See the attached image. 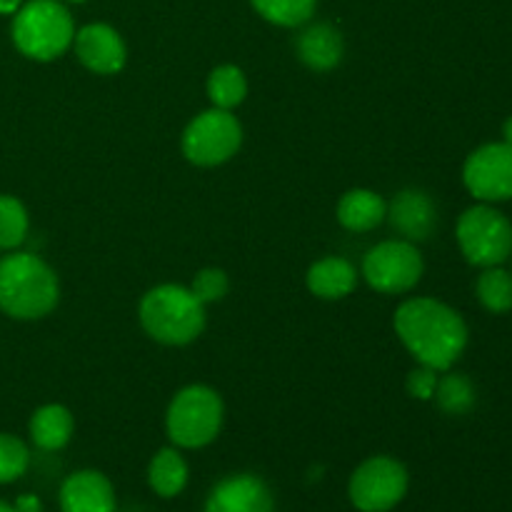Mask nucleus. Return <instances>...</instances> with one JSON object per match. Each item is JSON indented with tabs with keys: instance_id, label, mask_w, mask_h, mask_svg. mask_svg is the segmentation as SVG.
I'll return each instance as SVG.
<instances>
[{
	"instance_id": "obj_1",
	"label": "nucleus",
	"mask_w": 512,
	"mask_h": 512,
	"mask_svg": "<svg viewBox=\"0 0 512 512\" xmlns=\"http://www.w3.org/2000/svg\"><path fill=\"white\" fill-rule=\"evenodd\" d=\"M395 333L418 365L445 373L468 348V323L448 303L435 298H410L395 310Z\"/></svg>"
},
{
	"instance_id": "obj_2",
	"label": "nucleus",
	"mask_w": 512,
	"mask_h": 512,
	"mask_svg": "<svg viewBox=\"0 0 512 512\" xmlns=\"http://www.w3.org/2000/svg\"><path fill=\"white\" fill-rule=\"evenodd\" d=\"M60 280L35 253H10L0 260V310L13 320H40L55 310Z\"/></svg>"
},
{
	"instance_id": "obj_3",
	"label": "nucleus",
	"mask_w": 512,
	"mask_h": 512,
	"mask_svg": "<svg viewBox=\"0 0 512 512\" xmlns=\"http://www.w3.org/2000/svg\"><path fill=\"white\" fill-rule=\"evenodd\" d=\"M140 325L160 345L183 348L203 335L205 305L185 285H155L143 295L138 308Z\"/></svg>"
},
{
	"instance_id": "obj_4",
	"label": "nucleus",
	"mask_w": 512,
	"mask_h": 512,
	"mask_svg": "<svg viewBox=\"0 0 512 512\" xmlns=\"http://www.w3.org/2000/svg\"><path fill=\"white\" fill-rule=\"evenodd\" d=\"M10 35L20 55L50 63L73 48L75 20L63 0H28L13 13Z\"/></svg>"
},
{
	"instance_id": "obj_5",
	"label": "nucleus",
	"mask_w": 512,
	"mask_h": 512,
	"mask_svg": "<svg viewBox=\"0 0 512 512\" xmlns=\"http://www.w3.org/2000/svg\"><path fill=\"white\" fill-rule=\"evenodd\" d=\"M225 420V405L218 390L208 385H188L170 400L165 430L175 448L198 450L213 443Z\"/></svg>"
},
{
	"instance_id": "obj_6",
	"label": "nucleus",
	"mask_w": 512,
	"mask_h": 512,
	"mask_svg": "<svg viewBox=\"0 0 512 512\" xmlns=\"http://www.w3.org/2000/svg\"><path fill=\"white\" fill-rule=\"evenodd\" d=\"M455 240L470 265L493 268L512 255V223L490 203H478L458 218Z\"/></svg>"
},
{
	"instance_id": "obj_7",
	"label": "nucleus",
	"mask_w": 512,
	"mask_h": 512,
	"mask_svg": "<svg viewBox=\"0 0 512 512\" xmlns=\"http://www.w3.org/2000/svg\"><path fill=\"white\" fill-rule=\"evenodd\" d=\"M240 145H243V125L230 110L220 108L195 115L180 138L185 160L198 168H218L228 163Z\"/></svg>"
},
{
	"instance_id": "obj_8",
	"label": "nucleus",
	"mask_w": 512,
	"mask_h": 512,
	"mask_svg": "<svg viewBox=\"0 0 512 512\" xmlns=\"http://www.w3.org/2000/svg\"><path fill=\"white\" fill-rule=\"evenodd\" d=\"M410 488V475L400 460L373 455L350 475L348 498L360 512H390L403 503Z\"/></svg>"
},
{
	"instance_id": "obj_9",
	"label": "nucleus",
	"mask_w": 512,
	"mask_h": 512,
	"mask_svg": "<svg viewBox=\"0 0 512 512\" xmlns=\"http://www.w3.org/2000/svg\"><path fill=\"white\" fill-rule=\"evenodd\" d=\"M360 273L375 293L403 295L420 283L425 263L418 245L410 240H383L365 253Z\"/></svg>"
},
{
	"instance_id": "obj_10",
	"label": "nucleus",
	"mask_w": 512,
	"mask_h": 512,
	"mask_svg": "<svg viewBox=\"0 0 512 512\" xmlns=\"http://www.w3.org/2000/svg\"><path fill=\"white\" fill-rule=\"evenodd\" d=\"M463 183L480 203L512 200V145L500 140L475 148L463 165Z\"/></svg>"
},
{
	"instance_id": "obj_11",
	"label": "nucleus",
	"mask_w": 512,
	"mask_h": 512,
	"mask_svg": "<svg viewBox=\"0 0 512 512\" xmlns=\"http://www.w3.org/2000/svg\"><path fill=\"white\" fill-rule=\"evenodd\" d=\"M73 48L83 68H88L95 75L120 73L125 68V60H128L123 35L108 23H88L75 30Z\"/></svg>"
},
{
	"instance_id": "obj_12",
	"label": "nucleus",
	"mask_w": 512,
	"mask_h": 512,
	"mask_svg": "<svg viewBox=\"0 0 512 512\" xmlns=\"http://www.w3.org/2000/svg\"><path fill=\"white\" fill-rule=\"evenodd\" d=\"M203 512H275L273 490L253 473L228 475L210 490Z\"/></svg>"
},
{
	"instance_id": "obj_13",
	"label": "nucleus",
	"mask_w": 512,
	"mask_h": 512,
	"mask_svg": "<svg viewBox=\"0 0 512 512\" xmlns=\"http://www.w3.org/2000/svg\"><path fill=\"white\" fill-rule=\"evenodd\" d=\"M385 220H390L393 230H398L403 240L420 243L438 228V208L425 190L405 188L388 203Z\"/></svg>"
},
{
	"instance_id": "obj_14",
	"label": "nucleus",
	"mask_w": 512,
	"mask_h": 512,
	"mask_svg": "<svg viewBox=\"0 0 512 512\" xmlns=\"http://www.w3.org/2000/svg\"><path fill=\"white\" fill-rule=\"evenodd\" d=\"M63 512H115V488L100 470H75L63 480L58 493Z\"/></svg>"
},
{
	"instance_id": "obj_15",
	"label": "nucleus",
	"mask_w": 512,
	"mask_h": 512,
	"mask_svg": "<svg viewBox=\"0 0 512 512\" xmlns=\"http://www.w3.org/2000/svg\"><path fill=\"white\" fill-rule=\"evenodd\" d=\"M298 58L305 68L315 73H328L338 68L345 55V40L340 30L330 23H310L305 25L303 33L298 35Z\"/></svg>"
},
{
	"instance_id": "obj_16",
	"label": "nucleus",
	"mask_w": 512,
	"mask_h": 512,
	"mask_svg": "<svg viewBox=\"0 0 512 512\" xmlns=\"http://www.w3.org/2000/svg\"><path fill=\"white\" fill-rule=\"evenodd\" d=\"M305 285L320 300H343L358 285V270L348 258L328 255V258H320L310 265Z\"/></svg>"
},
{
	"instance_id": "obj_17",
	"label": "nucleus",
	"mask_w": 512,
	"mask_h": 512,
	"mask_svg": "<svg viewBox=\"0 0 512 512\" xmlns=\"http://www.w3.org/2000/svg\"><path fill=\"white\" fill-rule=\"evenodd\" d=\"M28 433L35 448L45 450V453H55V450H63L73 438L75 418L65 405H43V408L30 415Z\"/></svg>"
},
{
	"instance_id": "obj_18",
	"label": "nucleus",
	"mask_w": 512,
	"mask_h": 512,
	"mask_svg": "<svg viewBox=\"0 0 512 512\" xmlns=\"http://www.w3.org/2000/svg\"><path fill=\"white\" fill-rule=\"evenodd\" d=\"M388 215V203L375 190L353 188L338 200V223L350 233H370Z\"/></svg>"
},
{
	"instance_id": "obj_19",
	"label": "nucleus",
	"mask_w": 512,
	"mask_h": 512,
	"mask_svg": "<svg viewBox=\"0 0 512 512\" xmlns=\"http://www.w3.org/2000/svg\"><path fill=\"white\" fill-rule=\"evenodd\" d=\"M190 470L178 448H163L153 455L148 465V485L160 498H175L185 490Z\"/></svg>"
},
{
	"instance_id": "obj_20",
	"label": "nucleus",
	"mask_w": 512,
	"mask_h": 512,
	"mask_svg": "<svg viewBox=\"0 0 512 512\" xmlns=\"http://www.w3.org/2000/svg\"><path fill=\"white\" fill-rule=\"evenodd\" d=\"M433 400L445 415H468L478 403L475 383L465 373H453V368L440 373Z\"/></svg>"
},
{
	"instance_id": "obj_21",
	"label": "nucleus",
	"mask_w": 512,
	"mask_h": 512,
	"mask_svg": "<svg viewBox=\"0 0 512 512\" xmlns=\"http://www.w3.org/2000/svg\"><path fill=\"white\" fill-rule=\"evenodd\" d=\"M208 98L213 108L230 110L233 113L245 98H248V78L238 65H218L208 75Z\"/></svg>"
},
{
	"instance_id": "obj_22",
	"label": "nucleus",
	"mask_w": 512,
	"mask_h": 512,
	"mask_svg": "<svg viewBox=\"0 0 512 512\" xmlns=\"http://www.w3.org/2000/svg\"><path fill=\"white\" fill-rule=\"evenodd\" d=\"M475 295L478 303L483 305L488 313L503 315L512 310V273L505 270L503 265H493V268H483L475 283Z\"/></svg>"
},
{
	"instance_id": "obj_23",
	"label": "nucleus",
	"mask_w": 512,
	"mask_h": 512,
	"mask_svg": "<svg viewBox=\"0 0 512 512\" xmlns=\"http://www.w3.org/2000/svg\"><path fill=\"white\" fill-rule=\"evenodd\" d=\"M250 5L268 23L280 25V28H300L310 23L318 0H250Z\"/></svg>"
},
{
	"instance_id": "obj_24",
	"label": "nucleus",
	"mask_w": 512,
	"mask_h": 512,
	"mask_svg": "<svg viewBox=\"0 0 512 512\" xmlns=\"http://www.w3.org/2000/svg\"><path fill=\"white\" fill-rule=\"evenodd\" d=\"M30 218L25 205L13 195H0V250H15L28 238Z\"/></svg>"
},
{
	"instance_id": "obj_25",
	"label": "nucleus",
	"mask_w": 512,
	"mask_h": 512,
	"mask_svg": "<svg viewBox=\"0 0 512 512\" xmlns=\"http://www.w3.org/2000/svg\"><path fill=\"white\" fill-rule=\"evenodd\" d=\"M30 468V450L20 438L0 433V485L15 483Z\"/></svg>"
},
{
	"instance_id": "obj_26",
	"label": "nucleus",
	"mask_w": 512,
	"mask_h": 512,
	"mask_svg": "<svg viewBox=\"0 0 512 512\" xmlns=\"http://www.w3.org/2000/svg\"><path fill=\"white\" fill-rule=\"evenodd\" d=\"M190 290H193V295L203 305L220 303V300L228 295L230 278H228V273L220 268H203L200 273H195Z\"/></svg>"
},
{
	"instance_id": "obj_27",
	"label": "nucleus",
	"mask_w": 512,
	"mask_h": 512,
	"mask_svg": "<svg viewBox=\"0 0 512 512\" xmlns=\"http://www.w3.org/2000/svg\"><path fill=\"white\" fill-rule=\"evenodd\" d=\"M438 378H440L438 370L428 368V365H418V368H413L408 373L405 390H408L410 398L428 403V400H433L435 388H438Z\"/></svg>"
},
{
	"instance_id": "obj_28",
	"label": "nucleus",
	"mask_w": 512,
	"mask_h": 512,
	"mask_svg": "<svg viewBox=\"0 0 512 512\" xmlns=\"http://www.w3.org/2000/svg\"><path fill=\"white\" fill-rule=\"evenodd\" d=\"M15 512H43V505H40L38 495H20L13 503Z\"/></svg>"
},
{
	"instance_id": "obj_29",
	"label": "nucleus",
	"mask_w": 512,
	"mask_h": 512,
	"mask_svg": "<svg viewBox=\"0 0 512 512\" xmlns=\"http://www.w3.org/2000/svg\"><path fill=\"white\" fill-rule=\"evenodd\" d=\"M25 0H0V15H13Z\"/></svg>"
},
{
	"instance_id": "obj_30",
	"label": "nucleus",
	"mask_w": 512,
	"mask_h": 512,
	"mask_svg": "<svg viewBox=\"0 0 512 512\" xmlns=\"http://www.w3.org/2000/svg\"><path fill=\"white\" fill-rule=\"evenodd\" d=\"M503 140H505V143L512 145V115L503 123Z\"/></svg>"
},
{
	"instance_id": "obj_31",
	"label": "nucleus",
	"mask_w": 512,
	"mask_h": 512,
	"mask_svg": "<svg viewBox=\"0 0 512 512\" xmlns=\"http://www.w3.org/2000/svg\"><path fill=\"white\" fill-rule=\"evenodd\" d=\"M0 512H15V510H13V505L5 503V500H0Z\"/></svg>"
},
{
	"instance_id": "obj_32",
	"label": "nucleus",
	"mask_w": 512,
	"mask_h": 512,
	"mask_svg": "<svg viewBox=\"0 0 512 512\" xmlns=\"http://www.w3.org/2000/svg\"><path fill=\"white\" fill-rule=\"evenodd\" d=\"M65 3H85V0H65Z\"/></svg>"
}]
</instances>
